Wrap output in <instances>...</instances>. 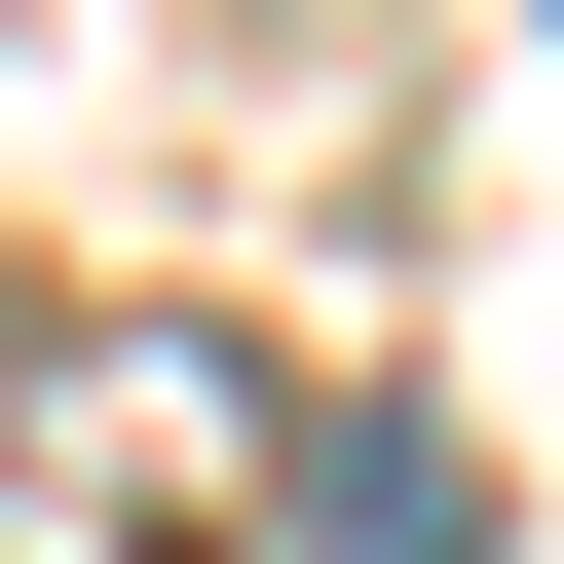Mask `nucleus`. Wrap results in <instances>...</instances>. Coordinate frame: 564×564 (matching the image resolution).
<instances>
[{
	"label": "nucleus",
	"instance_id": "f257e3e1",
	"mask_svg": "<svg viewBox=\"0 0 564 564\" xmlns=\"http://www.w3.org/2000/svg\"><path fill=\"white\" fill-rule=\"evenodd\" d=\"M302 564H489V489H452L414 414H339V452H302Z\"/></svg>",
	"mask_w": 564,
	"mask_h": 564
}]
</instances>
